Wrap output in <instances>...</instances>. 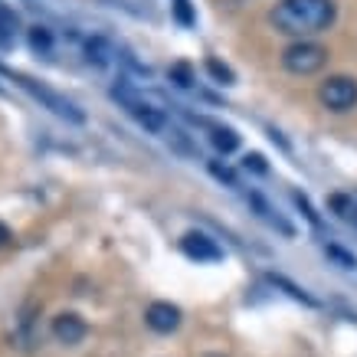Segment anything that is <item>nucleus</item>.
<instances>
[{"label":"nucleus","mask_w":357,"mask_h":357,"mask_svg":"<svg viewBox=\"0 0 357 357\" xmlns=\"http://www.w3.org/2000/svg\"><path fill=\"white\" fill-rule=\"evenodd\" d=\"M325 252H328V256H331V259H337V262H341V269H357V256H351V252H344V249H341V246H328Z\"/></svg>","instance_id":"6ab92c4d"},{"label":"nucleus","mask_w":357,"mask_h":357,"mask_svg":"<svg viewBox=\"0 0 357 357\" xmlns=\"http://www.w3.org/2000/svg\"><path fill=\"white\" fill-rule=\"evenodd\" d=\"M335 17H337L335 0H279L269 13L275 30L289 33V36H298V40L331 30Z\"/></svg>","instance_id":"f257e3e1"},{"label":"nucleus","mask_w":357,"mask_h":357,"mask_svg":"<svg viewBox=\"0 0 357 357\" xmlns=\"http://www.w3.org/2000/svg\"><path fill=\"white\" fill-rule=\"evenodd\" d=\"M282 66L292 73V76H314L328 66V50L325 46L312 43V40H298L282 53Z\"/></svg>","instance_id":"7ed1b4c3"},{"label":"nucleus","mask_w":357,"mask_h":357,"mask_svg":"<svg viewBox=\"0 0 357 357\" xmlns=\"http://www.w3.org/2000/svg\"><path fill=\"white\" fill-rule=\"evenodd\" d=\"M246 204L252 206V210H256V217H259L262 223H269L272 229H279L282 236H295L292 223H285V220H282L279 213H275V210H272V206L266 204V197H259V194H256V190H249V194H246Z\"/></svg>","instance_id":"1a4fd4ad"},{"label":"nucleus","mask_w":357,"mask_h":357,"mask_svg":"<svg viewBox=\"0 0 357 357\" xmlns=\"http://www.w3.org/2000/svg\"><path fill=\"white\" fill-rule=\"evenodd\" d=\"M318 98L328 112H351L357 109V79L354 76H328L318 89Z\"/></svg>","instance_id":"20e7f679"},{"label":"nucleus","mask_w":357,"mask_h":357,"mask_svg":"<svg viewBox=\"0 0 357 357\" xmlns=\"http://www.w3.org/2000/svg\"><path fill=\"white\" fill-rule=\"evenodd\" d=\"M243 167H246V171H256V174H266V171H269L262 154H246V158H243Z\"/></svg>","instance_id":"aec40b11"},{"label":"nucleus","mask_w":357,"mask_h":357,"mask_svg":"<svg viewBox=\"0 0 357 357\" xmlns=\"http://www.w3.org/2000/svg\"><path fill=\"white\" fill-rule=\"evenodd\" d=\"M331 210H335L341 220H347L351 227H357V200H354V197L335 194V197H331Z\"/></svg>","instance_id":"f8f14e48"},{"label":"nucleus","mask_w":357,"mask_h":357,"mask_svg":"<svg viewBox=\"0 0 357 357\" xmlns=\"http://www.w3.org/2000/svg\"><path fill=\"white\" fill-rule=\"evenodd\" d=\"M167 79H171L174 86H181V89H194V86H197L194 69H190L187 63H174L171 69H167Z\"/></svg>","instance_id":"4468645a"},{"label":"nucleus","mask_w":357,"mask_h":357,"mask_svg":"<svg viewBox=\"0 0 357 357\" xmlns=\"http://www.w3.org/2000/svg\"><path fill=\"white\" fill-rule=\"evenodd\" d=\"M272 285H282V289H285V292L292 295L295 302L314 305V298H308V295H305V292H302V289H298V285H292V282H289V279H282V275H272Z\"/></svg>","instance_id":"a211bd4d"},{"label":"nucleus","mask_w":357,"mask_h":357,"mask_svg":"<svg viewBox=\"0 0 357 357\" xmlns=\"http://www.w3.org/2000/svg\"><path fill=\"white\" fill-rule=\"evenodd\" d=\"M17 30H20L17 13H13L7 3H0V50H10V46L17 43Z\"/></svg>","instance_id":"9b49d317"},{"label":"nucleus","mask_w":357,"mask_h":357,"mask_svg":"<svg viewBox=\"0 0 357 357\" xmlns=\"http://www.w3.org/2000/svg\"><path fill=\"white\" fill-rule=\"evenodd\" d=\"M30 46H33V53L50 56L53 53V30H50V26H33L30 30Z\"/></svg>","instance_id":"ddd939ff"},{"label":"nucleus","mask_w":357,"mask_h":357,"mask_svg":"<svg viewBox=\"0 0 357 357\" xmlns=\"http://www.w3.org/2000/svg\"><path fill=\"white\" fill-rule=\"evenodd\" d=\"M206 128H210V144H213L220 154H233L239 148V135L229 128V125H213V121H206Z\"/></svg>","instance_id":"9d476101"},{"label":"nucleus","mask_w":357,"mask_h":357,"mask_svg":"<svg viewBox=\"0 0 357 357\" xmlns=\"http://www.w3.org/2000/svg\"><path fill=\"white\" fill-rule=\"evenodd\" d=\"M7 239H10V229H7V227H3V223H0V246H3Z\"/></svg>","instance_id":"412c9836"},{"label":"nucleus","mask_w":357,"mask_h":357,"mask_svg":"<svg viewBox=\"0 0 357 357\" xmlns=\"http://www.w3.org/2000/svg\"><path fill=\"white\" fill-rule=\"evenodd\" d=\"M181 249H184L187 259H197V262H220L223 259V249H220L217 239H210L206 233H197V229L184 233Z\"/></svg>","instance_id":"39448f33"},{"label":"nucleus","mask_w":357,"mask_h":357,"mask_svg":"<svg viewBox=\"0 0 357 357\" xmlns=\"http://www.w3.org/2000/svg\"><path fill=\"white\" fill-rule=\"evenodd\" d=\"M206 73L217 79L220 86H233V82H236V73H233L227 63H220V59H206Z\"/></svg>","instance_id":"2eb2a0df"},{"label":"nucleus","mask_w":357,"mask_h":357,"mask_svg":"<svg viewBox=\"0 0 357 357\" xmlns=\"http://www.w3.org/2000/svg\"><path fill=\"white\" fill-rule=\"evenodd\" d=\"M174 17H177V23H184V26H194L197 23V13L190 7V0H174Z\"/></svg>","instance_id":"f3484780"},{"label":"nucleus","mask_w":357,"mask_h":357,"mask_svg":"<svg viewBox=\"0 0 357 357\" xmlns=\"http://www.w3.org/2000/svg\"><path fill=\"white\" fill-rule=\"evenodd\" d=\"M210 174L217 177L220 184H227V187H239V177L233 167H227V164H220V161H210Z\"/></svg>","instance_id":"dca6fc26"},{"label":"nucleus","mask_w":357,"mask_h":357,"mask_svg":"<svg viewBox=\"0 0 357 357\" xmlns=\"http://www.w3.org/2000/svg\"><path fill=\"white\" fill-rule=\"evenodd\" d=\"M82 53H86V63L96 66V69H105V66H112L115 59H119L115 43H112V40H105V36H89L86 46H82Z\"/></svg>","instance_id":"6e6552de"},{"label":"nucleus","mask_w":357,"mask_h":357,"mask_svg":"<svg viewBox=\"0 0 357 357\" xmlns=\"http://www.w3.org/2000/svg\"><path fill=\"white\" fill-rule=\"evenodd\" d=\"M86 335H89V325L79 318L76 312H63V314H56L53 318V337L59 341V344L76 347Z\"/></svg>","instance_id":"0eeeda50"},{"label":"nucleus","mask_w":357,"mask_h":357,"mask_svg":"<svg viewBox=\"0 0 357 357\" xmlns=\"http://www.w3.org/2000/svg\"><path fill=\"white\" fill-rule=\"evenodd\" d=\"M144 325L158 335H171L181 328V308L171 302H151L144 308Z\"/></svg>","instance_id":"423d86ee"},{"label":"nucleus","mask_w":357,"mask_h":357,"mask_svg":"<svg viewBox=\"0 0 357 357\" xmlns=\"http://www.w3.org/2000/svg\"><path fill=\"white\" fill-rule=\"evenodd\" d=\"M0 73H3V76H10L20 89H26V92H30V96L36 98L43 109L53 112V115H59V119H66V121H73V125H82V121H86V112L79 109L76 102H69L66 96H59L56 89L43 86V82H36V79H30V76H20V73H10V69H3V66H0Z\"/></svg>","instance_id":"f03ea898"}]
</instances>
